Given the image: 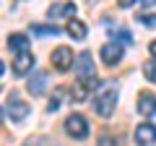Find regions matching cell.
<instances>
[{"mask_svg":"<svg viewBox=\"0 0 156 146\" xmlns=\"http://www.w3.org/2000/svg\"><path fill=\"white\" fill-rule=\"evenodd\" d=\"M31 34H37V37H57V34H60V29H57L55 24H50V26L34 24V26H31Z\"/></svg>","mask_w":156,"mask_h":146,"instance_id":"cell-14","label":"cell"},{"mask_svg":"<svg viewBox=\"0 0 156 146\" xmlns=\"http://www.w3.org/2000/svg\"><path fill=\"white\" fill-rule=\"evenodd\" d=\"M8 47L16 50V52L29 50V37H26V34H11V37H8Z\"/></svg>","mask_w":156,"mask_h":146,"instance_id":"cell-12","label":"cell"},{"mask_svg":"<svg viewBox=\"0 0 156 146\" xmlns=\"http://www.w3.org/2000/svg\"><path fill=\"white\" fill-rule=\"evenodd\" d=\"M143 71H146V76H148L151 81H156V60H148V63H146V68H143Z\"/></svg>","mask_w":156,"mask_h":146,"instance_id":"cell-16","label":"cell"},{"mask_svg":"<svg viewBox=\"0 0 156 146\" xmlns=\"http://www.w3.org/2000/svg\"><path fill=\"white\" fill-rule=\"evenodd\" d=\"M138 112L143 115V118L156 115V97L151 94V91H140L138 94Z\"/></svg>","mask_w":156,"mask_h":146,"instance_id":"cell-9","label":"cell"},{"mask_svg":"<svg viewBox=\"0 0 156 146\" xmlns=\"http://www.w3.org/2000/svg\"><path fill=\"white\" fill-rule=\"evenodd\" d=\"M117 37H120V42H125V45H130V42H133V39H130V34L125 31V29H120V31H117Z\"/></svg>","mask_w":156,"mask_h":146,"instance_id":"cell-17","label":"cell"},{"mask_svg":"<svg viewBox=\"0 0 156 146\" xmlns=\"http://www.w3.org/2000/svg\"><path fill=\"white\" fill-rule=\"evenodd\" d=\"M73 68H76V73L81 76V78H86V76H96V68H94V60H91V52H81V55L73 60Z\"/></svg>","mask_w":156,"mask_h":146,"instance_id":"cell-6","label":"cell"},{"mask_svg":"<svg viewBox=\"0 0 156 146\" xmlns=\"http://www.w3.org/2000/svg\"><path fill=\"white\" fill-rule=\"evenodd\" d=\"M73 13H76V5H73V3H60V5H52V8H50V18L73 16Z\"/></svg>","mask_w":156,"mask_h":146,"instance_id":"cell-13","label":"cell"},{"mask_svg":"<svg viewBox=\"0 0 156 146\" xmlns=\"http://www.w3.org/2000/svg\"><path fill=\"white\" fill-rule=\"evenodd\" d=\"M138 21L143 24V26H148V29H156V16L154 13H146V16H140Z\"/></svg>","mask_w":156,"mask_h":146,"instance_id":"cell-15","label":"cell"},{"mask_svg":"<svg viewBox=\"0 0 156 146\" xmlns=\"http://www.w3.org/2000/svg\"><path fill=\"white\" fill-rule=\"evenodd\" d=\"M148 50H151V55L156 57V39H154V42H151V45H148Z\"/></svg>","mask_w":156,"mask_h":146,"instance_id":"cell-19","label":"cell"},{"mask_svg":"<svg viewBox=\"0 0 156 146\" xmlns=\"http://www.w3.org/2000/svg\"><path fill=\"white\" fill-rule=\"evenodd\" d=\"M65 133L73 136V138H78V141H83L86 136H89V123H86V118H83V115H78V112L68 115V120H65Z\"/></svg>","mask_w":156,"mask_h":146,"instance_id":"cell-2","label":"cell"},{"mask_svg":"<svg viewBox=\"0 0 156 146\" xmlns=\"http://www.w3.org/2000/svg\"><path fill=\"white\" fill-rule=\"evenodd\" d=\"M65 31L70 34L73 39H86V24L81 21V18H70L65 26Z\"/></svg>","mask_w":156,"mask_h":146,"instance_id":"cell-11","label":"cell"},{"mask_svg":"<svg viewBox=\"0 0 156 146\" xmlns=\"http://www.w3.org/2000/svg\"><path fill=\"white\" fill-rule=\"evenodd\" d=\"M3 71H5V65H3V63H0V76H3Z\"/></svg>","mask_w":156,"mask_h":146,"instance_id":"cell-21","label":"cell"},{"mask_svg":"<svg viewBox=\"0 0 156 146\" xmlns=\"http://www.w3.org/2000/svg\"><path fill=\"white\" fill-rule=\"evenodd\" d=\"M99 57H101L104 65H117V63L122 60V45H120V42H107V45L101 47Z\"/></svg>","mask_w":156,"mask_h":146,"instance_id":"cell-5","label":"cell"},{"mask_svg":"<svg viewBox=\"0 0 156 146\" xmlns=\"http://www.w3.org/2000/svg\"><path fill=\"white\" fill-rule=\"evenodd\" d=\"M26 89L31 91V97H39V94H44V89H47V73H34L31 78H29V84H26Z\"/></svg>","mask_w":156,"mask_h":146,"instance_id":"cell-10","label":"cell"},{"mask_svg":"<svg viewBox=\"0 0 156 146\" xmlns=\"http://www.w3.org/2000/svg\"><path fill=\"white\" fill-rule=\"evenodd\" d=\"M117 5L120 8H130V5H135V0H117Z\"/></svg>","mask_w":156,"mask_h":146,"instance_id":"cell-18","label":"cell"},{"mask_svg":"<svg viewBox=\"0 0 156 146\" xmlns=\"http://www.w3.org/2000/svg\"><path fill=\"white\" fill-rule=\"evenodd\" d=\"M5 110H8V115H11L13 123H21V120L29 118V110H31V107H29V102H23L18 94H11L8 97V107Z\"/></svg>","mask_w":156,"mask_h":146,"instance_id":"cell-3","label":"cell"},{"mask_svg":"<svg viewBox=\"0 0 156 146\" xmlns=\"http://www.w3.org/2000/svg\"><path fill=\"white\" fill-rule=\"evenodd\" d=\"M115 104H117V91L115 89H107V91H101V94L94 97V110L101 118H109L115 112Z\"/></svg>","mask_w":156,"mask_h":146,"instance_id":"cell-1","label":"cell"},{"mask_svg":"<svg viewBox=\"0 0 156 146\" xmlns=\"http://www.w3.org/2000/svg\"><path fill=\"white\" fill-rule=\"evenodd\" d=\"M0 123H3V107H0Z\"/></svg>","mask_w":156,"mask_h":146,"instance_id":"cell-22","label":"cell"},{"mask_svg":"<svg viewBox=\"0 0 156 146\" xmlns=\"http://www.w3.org/2000/svg\"><path fill=\"white\" fill-rule=\"evenodd\" d=\"M73 60H76V57H73V50L70 47H55V50H52V65L57 68V71H70L73 68Z\"/></svg>","mask_w":156,"mask_h":146,"instance_id":"cell-4","label":"cell"},{"mask_svg":"<svg viewBox=\"0 0 156 146\" xmlns=\"http://www.w3.org/2000/svg\"><path fill=\"white\" fill-rule=\"evenodd\" d=\"M135 141L143 144V146L156 144V125L154 123H140L138 128H135Z\"/></svg>","mask_w":156,"mask_h":146,"instance_id":"cell-8","label":"cell"},{"mask_svg":"<svg viewBox=\"0 0 156 146\" xmlns=\"http://www.w3.org/2000/svg\"><path fill=\"white\" fill-rule=\"evenodd\" d=\"M31 68H34V55L29 50H21L16 55V60H13V73H16V76H26Z\"/></svg>","mask_w":156,"mask_h":146,"instance_id":"cell-7","label":"cell"},{"mask_svg":"<svg viewBox=\"0 0 156 146\" xmlns=\"http://www.w3.org/2000/svg\"><path fill=\"white\" fill-rule=\"evenodd\" d=\"M140 3H143V5H154L156 0H140Z\"/></svg>","mask_w":156,"mask_h":146,"instance_id":"cell-20","label":"cell"}]
</instances>
